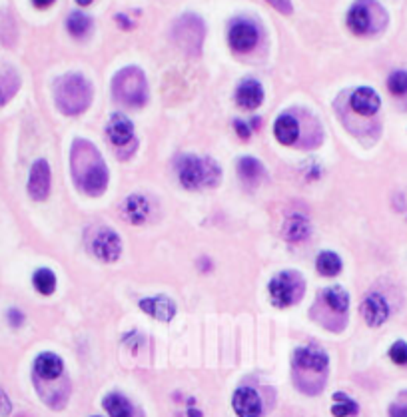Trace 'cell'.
I'll return each instance as SVG.
<instances>
[{"instance_id":"ffe728a7","label":"cell","mask_w":407,"mask_h":417,"mask_svg":"<svg viewBox=\"0 0 407 417\" xmlns=\"http://www.w3.org/2000/svg\"><path fill=\"white\" fill-rule=\"evenodd\" d=\"M124 212L132 224H144L150 214V202L142 194H132L124 202Z\"/></svg>"},{"instance_id":"9c48e42d","label":"cell","mask_w":407,"mask_h":417,"mask_svg":"<svg viewBox=\"0 0 407 417\" xmlns=\"http://www.w3.org/2000/svg\"><path fill=\"white\" fill-rule=\"evenodd\" d=\"M257 38H260L257 28L247 21H236L228 33V43L236 52H250L252 48H256Z\"/></svg>"},{"instance_id":"4dcf8cb0","label":"cell","mask_w":407,"mask_h":417,"mask_svg":"<svg viewBox=\"0 0 407 417\" xmlns=\"http://www.w3.org/2000/svg\"><path fill=\"white\" fill-rule=\"evenodd\" d=\"M389 357L391 362L397 365H407V343L406 342H396L389 350Z\"/></svg>"},{"instance_id":"60d3db41","label":"cell","mask_w":407,"mask_h":417,"mask_svg":"<svg viewBox=\"0 0 407 417\" xmlns=\"http://www.w3.org/2000/svg\"><path fill=\"white\" fill-rule=\"evenodd\" d=\"M94 417H98V416H94Z\"/></svg>"},{"instance_id":"52a82bcc","label":"cell","mask_w":407,"mask_h":417,"mask_svg":"<svg viewBox=\"0 0 407 417\" xmlns=\"http://www.w3.org/2000/svg\"><path fill=\"white\" fill-rule=\"evenodd\" d=\"M106 136L112 142V146L118 148V150H122V148H130L132 152L136 150L134 124L124 114H114V116L110 118V122H108L106 126Z\"/></svg>"},{"instance_id":"ab89813d","label":"cell","mask_w":407,"mask_h":417,"mask_svg":"<svg viewBox=\"0 0 407 417\" xmlns=\"http://www.w3.org/2000/svg\"><path fill=\"white\" fill-rule=\"evenodd\" d=\"M190 417H202V413H200V411H196V409H194V411H190Z\"/></svg>"},{"instance_id":"6da1fadb","label":"cell","mask_w":407,"mask_h":417,"mask_svg":"<svg viewBox=\"0 0 407 417\" xmlns=\"http://www.w3.org/2000/svg\"><path fill=\"white\" fill-rule=\"evenodd\" d=\"M72 174L74 182L90 196H100L108 186V168L94 144L76 140L72 146Z\"/></svg>"},{"instance_id":"83f0119b","label":"cell","mask_w":407,"mask_h":417,"mask_svg":"<svg viewBox=\"0 0 407 417\" xmlns=\"http://www.w3.org/2000/svg\"><path fill=\"white\" fill-rule=\"evenodd\" d=\"M18 86H21V80H18L16 74H12V72L0 74V106L14 96V92L18 90Z\"/></svg>"},{"instance_id":"cb8c5ba5","label":"cell","mask_w":407,"mask_h":417,"mask_svg":"<svg viewBox=\"0 0 407 417\" xmlns=\"http://www.w3.org/2000/svg\"><path fill=\"white\" fill-rule=\"evenodd\" d=\"M316 267H318V272H320L322 276H325V278L338 276L343 267L342 257L338 256V254H333V252H322V254L318 256Z\"/></svg>"},{"instance_id":"30bf717a","label":"cell","mask_w":407,"mask_h":417,"mask_svg":"<svg viewBox=\"0 0 407 417\" xmlns=\"http://www.w3.org/2000/svg\"><path fill=\"white\" fill-rule=\"evenodd\" d=\"M50 166L46 160H36L30 168L28 178V194L33 200H46L50 194Z\"/></svg>"},{"instance_id":"44dd1931","label":"cell","mask_w":407,"mask_h":417,"mask_svg":"<svg viewBox=\"0 0 407 417\" xmlns=\"http://www.w3.org/2000/svg\"><path fill=\"white\" fill-rule=\"evenodd\" d=\"M284 235L288 238V242H291V244L303 242L310 235V222L303 216H291L288 222H286Z\"/></svg>"},{"instance_id":"d6a6232c","label":"cell","mask_w":407,"mask_h":417,"mask_svg":"<svg viewBox=\"0 0 407 417\" xmlns=\"http://www.w3.org/2000/svg\"><path fill=\"white\" fill-rule=\"evenodd\" d=\"M234 128H236V134L242 140H247L252 136V128H250V124H246L244 120H236L234 122Z\"/></svg>"},{"instance_id":"7c38bea8","label":"cell","mask_w":407,"mask_h":417,"mask_svg":"<svg viewBox=\"0 0 407 417\" xmlns=\"http://www.w3.org/2000/svg\"><path fill=\"white\" fill-rule=\"evenodd\" d=\"M362 313H364V320L367 321V326L377 328V326L386 323L387 318H389V306L384 300V296L369 294L362 304Z\"/></svg>"},{"instance_id":"8d00e7d4","label":"cell","mask_w":407,"mask_h":417,"mask_svg":"<svg viewBox=\"0 0 407 417\" xmlns=\"http://www.w3.org/2000/svg\"><path fill=\"white\" fill-rule=\"evenodd\" d=\"M56 0H33V4L36 9H50Z\"/></svg>"},{"instance_id":"f546056e","label":"cell","mask_w":407,"mask_h":417,"mask_svg":"<svg viewBox=\"0 0 407 417\" xmlns=\"http://www.w3.org/2000/svg\"><path fill=\"white\" fill-rule=\"evenodd\" d=\"M387 88L391 94L396 96H403L407 94V72L406 70H397L394 74L387 78Z\"/></svg>"},{"instance_id":"3957f363","label":"cell","mask_w":407,"mask_h":417,"mask_svg":"<svg viewBox=\"0 0 407 417\" xmlns=\"http://www.w3.org/2000/svg\"><path fill=\"white\" fill-rule=\"evenodd\" d=\"M178 176L180 184L188 190L216 186L222 172L216 166L212 158H198V156H184L178 160Z\"/></svg>"},{"instance_id":"277c9868","label":"cell","mask_w":407,"mask_h":417,"mask_svg":"<svg viewBox=\"0 0 407 417\" xmlns=\"http://www.w3.org/2000/svg\"><path fill=\"white\" fill-rule=\"evenodd\" d=\"M112 92L120 102L128 104L132 108L144 106L148 100V84L146 76L136 66H128L120 70L112 80Z\"/></svg>"},{"instance_id":"ac0fdd59","label":"cell","mask_w":407,"mask_h":417,"mask_svg":"<svg viewBox=\"0 0 407 417\" xmlns=\"http://www.w3.org/2000/svg\"><path fill=\"white\" fill-rule=\"evenodd\" d=\"M62 369H65L62 360L52 352L40 353L36 357V362H34V372H36V375H40L43 379H56L58 375L62 374Z\"/></svg>"},{"instance_id":"5bb4252c","label":"cell","mask_w":407,"mask_h":417,"mask_svg":"<svg viewBox=\"0 0 407 417\" xmlns=\"http://www.w3.org/2000/svg\"><path fill=\"white\" fill-rule=\"evenodd\" d=\"M347 26L354 34H367L372 30V9L369 0H357L347 12Z\"/></svg>"},{"instance_id":"d590c367","label":"cell","mask_w":407,"mask_h":417,"mask_svg":"<svg viewBox=\"0 0 407 417\" xmlns=\"http://www.w3.org/2000/svg\"><path fill=\"white\" fill-rule=\"evenodd\" d=\"M9 320H11V323H14V326H21L22 321H24V316H22L18 310H11L9 311Z\"/></svg>"},{"instance_id":"e0dca14e","label":"cell","mask_w":407,"mask_h":417,"mask_svg":"<svg viewBox=\"0 0 407 417\" xmlns=\"http://www.w3.org/2000/svg\"><path fill=\"white\" fill-rule=\"evenodd\" d=\"M140 310H144L148 316L156 318L158 321H172L176 316V306L174 301L168 300L166 296H156V298H144L140 300Z\"/></svg>"},{"instance_id":"d4e9b609","label":"cell","mask_w":407,"mask_h":417,"mask_svg":"<svg viewBox=\"0 0 407 417\" xmlns=\"http://www.w3.org/2000/svg\"><path fill=\"white\" fill-rule=\"evenodd\" d=\"M238 172H240V176H242L244 182L256 184L264 176V166L256 158L246 156V158H242V160L238 162Z\"/></svg>"},{"instance_id":"d6986e66","label":"cell","mask_w":407,"mask_h":417,"mask_svg":"<svg viewBox=\"0 0 407 417\" xmlns=\"http://www.w3.org/2000/svg\"><path fill=\"white\" fill-rule=\"evenodd\" d=\"M274 134H276V138H278L279 144H284V146H291L298 136H300V126H298V120L291 116V114H281L276 120V124H274Z\"/></svg>"},{"instance_id":"7a4b0ae2","label":"cell","mask_w":407,"mask_h":417,"mask_svg":"<svg viewBox=\"0 0 407 417\" xmlns=\"http://www.w3.org/2000/svg\"><path fill=\"white\" fill-rule=\"evenodd\" d=\"M56 104L66 116H78L92 102V86L80 74H66L54 86Z\"/></svg>"},{"instance_id":"f1b7e54d","label":"cell","mask_w":407,"mask_h":417,"mask_svg":"<svg viewBox=\"0 0 407 417\" xmlns=\"http://www.w3.org/2000/svg\"><path fill=\"white\" fill-rule=\"evenodd\" d=\"M335 406L332 407V413L335 417H352L357 416L359 407L355 404L352 397H347L345 394H335Z\"/></svg>"},{"instance_id":"2e32d148","label":"cell","mask_w":407,"mask_h":417,"mask_svg":"<svg viewBox=\"0 0 407 417\" xmlns=\"http://www.w3.org/2000/svg\"><path fill=\"white\" fill-rule=\"evenodd\" d=\"M236 100L238 104L246 110H256L262 102H264V88L257 80H242L240 86L236 88Z\"/></svg>"},{"instance_id":"ba28073f","label":"cell","mask_w":407,"mask_h":417,"mask_svg":"<svg viewBox=\"0 0 407 417\" xmlns=\"http://www.w3.org/2000/svg\"><path fill=\"white\" fill-rule=\"evenodd\" d=\"M92 252L102 262H116L122 254V240L110 228H100L92 240Z\"/></svg>"},{"instance_id":"9a60e30c","label":"cell","mask_w":407,"mask_h":417,"mask_svg":"<svg viewBox=\"0 0 407 417\" xmlns=\"http://www.w3.org/2000/svg\"><path fill=\"white\" fill-rule=\"evenodd\" d=\"M294 364L308 372H323L330 364V357L318 348H301L294 353Z\"/></svg>"},{"instance_id":"8992f818","label":"cell","mask_w":407,"mask_h":417,"mask_svg":"<svg viewBox=\"0 0 407 417\" xmlns=\"http://www.w3.org/2000/svg\"><path fill=\"white\" fill-rule=\"evenodd\" d=\"M176 43L182 46L186 52H198L203 40V24L198 16H182L174 28Z\"/></svg>"},{"instance_id":"5b68a950","label":"cell","mask_w":407,"mask_h":417,"mask_svg":"<svg viewBox=\"0 0 407 417\" xmlns=\"http://www.w3.org/2000/svg\"><path fill=\"white\" fill-rule=\"evenodd\" d=\"M269 296L276 308H288L303 294V279L296 272H281L269 282Z\"/></svg>"},{"instance_id":"603a6c76","label":"cell","mask_w":407,"mask_h":417,"mask_svg":"<svg viewBox=\"0 0 407 417\" xmlns=\"http://www.w3.org/2000/svg\"><path fill=\"white\" fill-rule=\"evenodd\" d=\"M104 409H106L110 417H132V413H134L132 404L124 396H120V394H110L104 399Z\"/></svg>"},{"instance_id":"836d02e7","label":"cell","mask_w":407,"mask_h":417,"mask_svg":"<svg viewBox=\"0 0 407 417\" xmlns=\"http://www.w3.org/2000/svg\"><path fill=\"white\" fill-rule=\"evenodd\" d=\"M389 417H407V404H394L389 407Z\"/></svg>"},{"instance_id":"7402d4cb","label":"cell","mask_w":407,"mask_h":417,"mask_svg":"<svg viewBox=\"0 0 407 417\" xmlns=\"http://www.w3.org/2000/svg\"><path fill=\"white\" fill-rule=\"evenodd\" d=\"M323 301H325V306H330L333 311H338V313H345L347 308H350V296H347V291L340 286H333V288H328L323 291Z\"/></svg>"},{"instance_id":"484cf974","label":"cell","mask_w":407,"mask_h":417,"mask_svg":"<svg viewBox=\"0 0 407 417\" xmlns=\"http://www.w3.org/2000/svg\"><path fill=\"white\" fill-rule=\"evenodd\" d=\"M33 284H34V288L38 289L40 294H44V296H50L54 289H56V276H54L52 269H48V267H40V269H36V272H34Z\"/></svg>"},{"instance_id":"74e56055","label":"cell","mask_w":407,"mask_h":417,"mask_svg":"<svg viewBox=\"0 0 407 417\" xmlns=\"http://www.w3.org/2000/svg\"><path fill=\"white\" fill-rule=\"evenodd\" d=\"M116 21L122 28H132V22H128V16H124V14H116Z\"/></svg>"},{"instance_id":"4316f807","label":"cell","mask_w":407,"mask_h":417,"mask_svg":"<svg viewBox=\"0 0 407 417\" xmlns=\"http://www.w3.org/2000/svg\"><path fill=\"white\" fill-rule=\"evenodd\" d=\"M66 28L72 36H84L92 28V18L84 12H72L66 21Z\"/></svg>"},{"instance_id":"4fadbf2b","label":"cell","mask_w":407,"mask_h":417,"mask_svg":"<svg viewBox=\"0 0 407 417\" xmlns=\"http://www.w3.org/2000/svg\"><path fill=\"white\" fill-rule=\"evenodd\" d=\"M350 106L357 114H364V116H372L375 114L379 106H381V100H379V94L375 92L374 88H357L352 98H350Z\"/></svg>"},{"instance_id":"8fae6325","label":"cell","mask_w":407,"mask_h":417,"mask_svg":"<svg viewBox=\"0 0 407 417\" xmlns=\"http://www.w3.org/2000/svg\"><path fill=\"white\" fill-rule=\"evenodd\" d=\"M232 406L238 417H260L262 416V399L252 387H240L234 394Z\"/></svg>"},{"instance_id":"e575fe53","label":"cell","mask_w":407,"mask_h":417,"mask_svg":"<svg viewBox=\"0 0 407 417\" xmlns=\"http://www.w3.org/2000/svg\"><path fill=\"white\" fill-rule=\"evenodd\" d=\"M0 413L2 416H9L11 413V404H9V397L4 394H0Z\"/></svg>"},{"instance_id":"1f68e13d","label":"cell","mask_w":407,"mask_h":417,"mask_svg":"<svg viewBox=\"0 0 407 417\" xmlns=\"http://www.w3.org/2000/svg\"><path fill=\"white\" fill-rule=\"evenodd\" d=\"M269 6H274L276 11L281 12V14H291V0H266Z\"/></svg>"},{"instance_id":"f35d334b","label":"cell","mask_w":407,"mask_h":417,"mask_svg":"<svg viewBox=\"0 0 407 417\" xmlns=\"http://www.w3.org/2000/svg\"><path fill=\"white\" fill-rule=\"evenodd\" d=\"M76 2H78L80 6H88V4H92L94 0H76Z\"/></svg>"}]
</instances>
